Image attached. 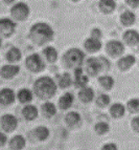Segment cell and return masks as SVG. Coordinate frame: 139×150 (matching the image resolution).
I'll return each mask as SVG.
<instances>
[{"instance_id":"obj_1","label":"cell","mask_w":139,"mask_h":150,"mask_svg":"<svg viewBox=\"0 0 139 150\" xmlns=\"http://www.w3.org/2000/svg\"><path fill=\"white\" fill-rule=\"evenodd\" d=\"M30 40L37 45H43L48 43L53 38V30L49 24L45 22H38L30 28Z\"/></svg>"},{"instance_id":"obj_2","label":"cell","mask_w":139,"mask_h":150,"mask_svg":"<svg viewBox=\"0 0 139 150\" xmlns=\"http://www.w3.org/2000/svg\"><path fill=\"white\" fill-rule=\"evenodd\" d=\"M34 91L36 96L42 100H48L55 95L57 84L50 77L44 76L37 79L34 84Z\"/></svg>"},{"instance_id":"obj_3","label":"cell","mask_w":139,"mask_h":150,"mask_svg":"<svg viewBox=\"0 0 139 150\" xmlns=\"http://www.w3.org/2000/svg\"><path fill=\"white\" fill-rule=\"evenodd\" d=\"M85 54L79 48H70L63 56V62L66 67H79L84 62Z\"/></svg>"},{"instance_id":"obj_4","label":"cell","mask_w":139,"mask_h":150,"mask_svg":"<svg viewBox=\"0 0 139 150\" xmlns=\"http://www.w3.org/2000/svg\"><path fill=\"white\" fill-rule=\"evenodd\" d=\"M25 64H26V67L32 73H40L45 68V63L39 54H32L28 56L25 60Z\"/></svg>"},{"instance_id":"obj_5","label":"cell","mask_w":139,"mask_h":150,"mask_svg":"<svg viewBox=\"0 0 139 150\" xmlns=\"http://www.w3.org/2000/svg\"><path fill=\"white\" fill-rule=\"evenodd\" d=\"M11 14L15 19L19 21H23L29 15V8L24 2H17L11 8Z\"/></svg>"},{"instance_id":"obj_6","label":"cell","mask_w":139,"mask_h":150,"mask_svg":"<svg viewBox=\"0 0 139 150\" xmlns=\"http://www.w3.org/2000/svg\"><path fill=\"white\" fill-rule=\"evenodd\" d=\"M106 52L108 55L113 58L120 57L124 53V44L121 41L111 40L106 44Z\"/></svg>"},{"instance_id":"obj_7","label":"cell","mask_w":139,"mask_h":150,"mask_svg":"<svg viewBox=\"0 0 139 150\" xmlns=\"http://www.w3.org/2000/svg\"><path fill=\"white\" fill-rule=\"evenodd\" d=\"M86 70L92 77L98 75L100 71H104V66H102V62L100 60V57L95 58L92 57L89 58L86 62Z\"/></svg>"},{"instance_id":"obj_8","label":"cell","mask_w":139,"mask_h":150,"mask_svg":"<svg viewBox=\"0 0 139 150\" xmlns=\"http://www.w3.org/2000/svg\"><path fill=\"white\" fill-rule=\"evenodd\" d=\"M16 30V23L10 18L0 19V34L3 37H10L14 34Z\"/></svg>"},{"instance_id":"obj_9","label":"cell","mask_w":139,"mask_h":150,"mask_svg":"<svg viewBox=\"0 0 139 150\" xmlns=\"http://www.w3.org/2000/svg\"><path fill=\"white\" fill-rule=\"evenodd\" d=\"M0 123H1V126L2 128L5 130V131H14V130L17 128L18 126V120L15 115H4L1 117V120H0Z\"/></svg>"},{"instance_id":"obj_10","label":"cell","mask_w":139,"mask_h":150,"mask_svg":"<svg viewBox=\"0 0 139 150\" xmlns=\"http://www.w3.org/2000/svg\"><path fill=\"white\" fill-rule=\"evenodd\" d=\"M122 40L129 46H136L139 44V32L136 30H127L122 35Z\"/></svg>"},{"instance_id":"obj_11","label":"cell","mask_w":139,"mask_h":150,"mask_svg":"<svg viewBox=\"0 0 139 150\" xmlns=\"http://www.w3.org/2000/svg\"><path fill=\"white\" fill-rule=\"evenodd\" d=\"M136 62V59L133 55H127L120 57L117 61V67L121 71H127L133 66Z\"/></svg>"},{"instance_id":"obj_12","label":"cell","mask_w":139,"mask_h":150,"mask_svg":"<svg viewBox=\"0 0 139 150\" xmlns=\"http://www.w3.org/2000/svg\"><path fill=\"white\" fill-rule=\"evenodd\" d=\"M16 95L11 88H3L0 90V104L1 105H11L14 103Z\"/></svg>"},{"instance_id":"obj_13","label":"cell","mask_w":139,"mask_h":150,"mask_svg":"<svg viewBox=\"0 0 139 150\" xmlns=\"http://www.w3.org/2000/svg\"><path fill=\"white\" fill-rule=\"evenodd\" d=\"M89 82V78L84 75L83 69L81 67L74 68V84L77 87L84 88Z\"/></svg>"},{"instance_id":"obj_14","label":"cell","mask_w":139,"mask_h":150,"mask_svg":"<svg viewBox=\"0 0 139 150\" xmlns=\"http://www.w3.org/2000/svg\"><path fill=\"white\" fill-rule=\"evenodd\" d=\"M20 71V67L18 65H4L0 69V75L4 79H12Z\"/></svg>"},{"instance_id":"obj_15","label":"cell","mask_w":139,"mask_h":150,"mask_svg":"<svg viewBox=\"0 0 139 150\" xmlns=\"http://www.w3.org/2000/svg\"><path fill=\"white\" fill-rule=\"evenodd\" d=\"M102 41L97 40V39H93L91 37L86 39V41L84 43L85 48L89 53H96V52H98L102 48Z\"/></svg>"},{"instance_id":"obj_16","label":"cell","mask_w":139,"mask_h":150,"mask_svg":"<svg viewBox=\"0 0 139 150\" xmlns=\"http://www.w3.org/2000/svg\"><path fill=\"white\" fill-rule=\"evenodd\" d=\"M98 8L104 14H111L116 8V2L114 0H102L98 2Z\"/></svg>"},{"instance_id":"obj_17","label":"cell","mask_w":139,"mask_h":150,"mask_svg":"<svg viewBox=\"0 0 139 150\" xmlns=\"http://www.w3.org/2000/svg\"><path fill=\"white\" fill-rule=\"evenodd\" d=\"M73 100H74V97H73V95L71 93H65L62 97L60 98L59 107L63 110L68 109L73 104Z\"/></svg>"},{"instance_id":"obj_18","label":"cell","mask_w":139,"mask_h":150,"mask_svg":"<svg viewBox=\"0 0 139 150\" xmlns=\"http://www.w3.org/2000/svg\"><path fill=\"white\" fill-rule=\"evenodd\" d=\"M79 99L83 103H90L94 99V90L91 87H84L79 90Z\"/></svg>"},{"instance_id":"obj_19","label":"cell","mask_w":139,"mask_h":150,"mask_svg":"<svg viewBox=\"0 0 139 150\" xmlns=\"http://www.w3.org/2000/svg\"><path fill=\"white\" fill-rule=\"evenodd\" d=\"M38 108L35 105H26L25 107H23L22 109V115L27 121H34L37 119L38 117Z\"/></svg>"},{"instance_id":"obj_20","label":"cell","mask_w":139,"mask_h":150,"mask_svg":"<svg viewBox=\"0 0 139 150\" xmlns=\"http://www.w3.org/2000/svg\"><path fill=\"white\" fill-rule=\"evenodd\" d=\"M126 112V107L121 103H114L113 105L110 107V115L112 118L114 119H120L124 115Z\"/></svg>"},{"instance_id":"obj_21","label":"cell","mask_w":139,"mask_h":150,"mask_svg":"<svg viewBox=\"0 0 139 150\" xmlns=\"http://www.w3.org/2000/svg\"><path fill=\"white\" fill-rule=\"evenodd\" d=\"M136 21V15L132 11H126L120 15V22L124 26H131Z\"/></svg>"},{"instance_id":"obj_22","label":"cell","mask_w":139,"mask_h":150,"mask_svg":"<svg viewBox=\"0 0 139 150\" xmlns=\"http://www.w3.org/2000/svg\"><path fill=\"white\" fill-rule=\"evenodd\" d=\"M81 120H82L81 115L77 111H70L65 117V122L69 127H75L77 125H79Z\"/></svg>"},{"instance_id":"obj_23","label":"cell","mask_w":139,"mask_h":150,"mask_svg":"<svg viewBox=\"0 0 139 150\" xmlns=\"http://www.w3.org/2000/svg\"><path fill=\"white\" fill-rule=\"evenodd\" d=\"M25 139L23 138V135L20 134L15 135L10 141V147L13 150H22L25 147Z\"/></svg>"},{"instance_id":"obj_24","label":"cell","mask_w":139,"mask_h":150,"mask_svg":"<svg viewBox=\"0 0 139 150\" xmlns=\"http://www.w3.org/2000/svg\"><path fill=\"white\" fill-rule=\"evenodd\" d=\"M41 111H42L45 118H51L57 113V107H55L53 103L45 102L42 105V107H41Z\"/></svg>"},{"instance_id":"obj_25","label":"cell","mask_w":139,"mask_h":150,"mask_svg":"<svg viewBox=\"0 0 139 150\" xmlns=\"http://www.w3.org/2000/svg\"><path fill=\"white\" fill-rule=\"evenodd\" d=\"M98 83H99V85L102 86L104 89L110 90L113 88V86H114L115 81L111 76L104 75V76H100V77L98 78Z\"/></svg>"},{"instance_id":"obj_26","label":"cell","mask_w":139,"mask_h":150,"mask_svg":"<svg viewBox=\"0 0 139 150\" xmlns=\"http://www.w3.org/2000/svg\"><path fill=\"white\" fill-rule=\"evenodd\" d=\"M43 55L49 63H55L58 60V52L53 46H47L43 50Z\"/></svg>"},{"instance_id":"obj_27","label":"cell","mask_w":139,"mask_h":150,"mask_svg":"<svg viewBox=\"0 0 139 150\" xmlns=\"http://www.w3.org/2000/svg\"><path fill=\"white\" fill-rule=\"evenodd\" d=\"M59 86L61 88H67L72 84V79L68 73H63L62 75L57 76Z\"/></svg>"},{"instance_id":"obj_28","label":"cell","mask_w":139,"mask_h":150,"mask_svg":"<svg viewBox=\"0 0 139 150\" xmlns=\"http://www.w3.org/2000/svg\"><path fill=\"white\" fill-rule=\"evenodd\" d=\"M17 97L21 103H29L32 100V93L28 88H23L19 90Z\"/></svg>"},{"instance_id":"obj_29","label":"cell","mask_w":139,"mask_h":150,"mask_svg":"<svg viewBox=\"0 0 139 150\" xmlns=\"http://www.w3.org/2000/svg\"><path fill=\"white\" fill-rule=\"evenodd\" d=\"M22 57V54L20 52L19 48L17 47H12L8 53H6V60L10 62H16L19 61Z\"/></svg>"},{"instance_id":"obj_30","label":"cell","mask_w":139,"mask_h":150,"mask_svg":"<svg viewBox=\"0 0 139 150\" xmlns=\"http://www.w3.org/2000/svg\"><path fill=\"white\" fill-rule=\"evenodd\" d=\"M35 134L38 140L45 141L49 137V129L45 126H39L35 129Z\"/></svg>"},{"instance_id":"obj_31","label":"cell","mask_w":139,"mask_h":150,"mask_svg":"<svg viewBox=\"0 0 139 150\" xmlns=\"http://www.w3.org/2000/svg\"><path fill=\"white\" fill-rule=\"evenodd\" d=\"M127 109L131 113H137L139 112V99L134 98L128 101L127 103Z\"/></svg>"},{"instance_id":"obj_32","label":"cell","mask_w":139,"mask_h":150,"mask_svg":"<svg viewBox=\"0 0 139 150\" xmlns=\"http://www.w3.org/2000/svg\"><path fill=\"white\" fill-rule=\"evenodd\" d=\"M94 130L97 134H106L110 130V126L106 122H97L94 126Z\"/></svg>"},{"instance_id":"obj_33","label":"cell","mask_w":139,"mask_h":150,"mask_svg":"<svg viewBox=\"0 0 139 150\" xmlns=\"http://www.w3.org/2000/svg\"><path fill=\"white\" fill-rule=\"evenodd\" d=\"M110 102H111V98H110L108 95H106V93L99 95L98 98L96 99L97 106H99V107H102V108H105V107H107V106H109Z\"/></svg>"},{"instance_id":"obj_34","label":"cell","mask_w":139,"mask_h":150,"mask_svg":"<svg viewBox=\"0 0 139 150\" xmlns=\"http://www.w3.org/2000/svg\"><path fill=\"white\" fill-rule=\"evenodd\" d=\"M131 127H132V129L134 130L135 132L139 133V115L138 117H135L134 119H132Z\"/></svg>"},{"instance_id":"obj_35","label":"cell","mask_w":139,"mask_h":150,"mask_svg":"<svg viewBox=\"0 0 139 150\" xmlns=\"http://www.w3.org/2000/svg\"><path fill=\"white\" fill-rule=\"evenodd\" d=\"M102 37V33L99 28H93V30H91V38L99 40Z\"/></svg>"},{"instance_id":"obj_36","label":"cell","mask_w":139,"mask_h":150,"mask_svg":"<svg viewBox=\"0 0 139 150\" xmlns=\"http://www.w3.org/2000/svg\"><path fill=\"white\" fill-rule=\"evenodd\" d=\"M102 150H118V147L115 143H107L102 147Z\"/></svg>"},{"instance_id":"obj_37","label":"cell","mask_w":139,"mask_h":150,"mask_svg":"<svg viewBox=\"0 0 139 150\" xmlns=\"http://www.w3.org/2000/svg\"><path fill=\"white\" fill-rule=\"evenodd\" d=\"M100 60L102 62V66H104V71H108L110 69V61L108 60L107 58L100 56Z\"/></svg>"},{"instance_id":"obj_38","label":"cell","mask_w":139,"mask_h":150,"mask_svg":"<svg viewBox=\"0 0 139 150\" xmlns=\"http://www.w3.org/2000/svg\"><path fill=\"white\" fill-rule=\"evenodd\" d=\"M126 3L133 8H137L139 6V1H131V0H128V1H126Z\"/></svg>"},{"instance_id":"obj_39","label":"cell","mask_w":139,"mask_h":150,"mask_svg":"<svg viewBox=\"0 0 139 150\" xmlns=\"http://www.w3.org/2000/svg\"><path fill=\"white\" fill-rule=\"evenodd\" d=\"M6 141H8V138H6V135H5L4 133L0 132V147L4 145L5 143H6Z\"/></svg>"},{"instance_id":"obj_40","label":"cell","mask_w":139,"mask_h":150,"mask_svg":"<svg viewBox=\"0 0 139 150\" xmlns=\"http://www.w3.org/2000/svg\"><path fill=\"white\" fill-rule=\"evenodd\" d=\"M0 46H1V39H0Z\"/></svg>"}]
</instances>
